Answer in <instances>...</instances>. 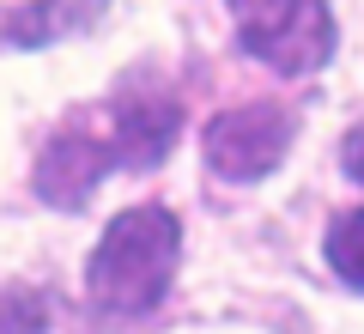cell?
I'll return each mask as SVG.
<instances>
[{
  "mask_svg": "<svg viewBox=\"0 0 364 334\" xmlns=\"http://www.w3.org/2000/svg\"><path fill=\"white\" fill-rule=\"evenodd\" d=\"M182 256V225L170 207L146 201L109 219L85 261V298L97 316H146L170 292V273Z\"/></svg>",
  "mask_w": 364,
  "mask_h": 334,
  "instance_id": "cell-1",
  "label": "cell"
},
{
  "mask_svg": "<svg viewBox=\"0 0 364 334\" xmlns=\"http://www.w3.org/2000/svg\"><path fill=\"white\" fill-rule=\"evenodd\" d=\"M237 19V43L261 67L286 79L322 73L334 55V13L328 0H225Z\"/></svg>",
  "mask_w": 364,
  "mask_h": 334,
  "instance_id": "cell-2",
  "label": "cell"
},
{
  "mask_svg": "<svg viewBox=\"0 0 364 334\" xmlns=\"http://www.w3.org/2000/svg\"><path fill=\"white\" fill-rule=\"evenodd\" d=\"M291 134H298V116L286 103H273V98L231 103L207 122V170L219 182H261L291 152Z\"/></svg>",
  "mask_w": 364,
  "mask_h": 334,
  "instance_id": "cell-3",
  "label": "cell"
},
{
  "mask_svg": "<svg viewBox=\"0 0 364 334\" xmlns=\"http://www.w3.org/2000/svg\"><path fill=\"white\" fill-rule=\"evenodd\" d=\"M91 116L104 128L109 152H116V170H152L170 158L182 128V103L170 91L152 85H128V91H109L104 103H91Z\"/></svg>",
  "mask_w": 364,
  "mask_h": 334,
  "instance_id": "cell-4",
  "label": "cell"
},
{
  "mask_svg": "<svg viewBox=\"0 0 364 334\" xmlns=\"http://www.w3.org/2000/svg\"><path fill=\"white\" fill-rule=\"evenodd\" d=\"M109 170H116V158H109L104 128L91 122V110H79V116L61 122V128H55V140L43 146L31 189H37L49 207H85Z\"/></svg>",
  "mask_w": 364,
  "mask_h": 334,
  "instance_id": "cell-5",
  "label": "cell"
},
{
  "mask_svg": "<svg viewBox=\"0 0 364 334\" xmlns=\"http://www.w3.org/2000/svg\"><path fill=\"white\" fill-rule=\"evenodd\" d=\"M109 0H18V6H0V43H18V49H43L55 37H73V31L97 25Z\"/></svg>",
  "mask_w": 364,
  "mask_h": 334,
  "instance_id": "cell-6",
  "label": "cell"
},
{
  "mask_svg": "<svg viewBox=\"0 0 364 334\" xmlns=\"http://www.w3.org/2000/svg\"><path fill=\"white\" fill-rule=\"evenodd\" d=\"M322 256H328V268H334L346 286L364 292V207H352V213H340L334 225H328Z\"/></svg>",
  "mask_w": 364,
  "mask_h": 334,
  "instance_id": "cell-7",
  "label": "cell"
},
{
  "mask_svg": "<svg viewBox=\"0 0 364 334\" xmlns=\"http://www.w3.org/2000/svg\"><path fill=\"white\" fill-rule=\"evenodd\" d=\"M0 334H43V298L31 286H0Z\"/></svg>",
  "mask_w": 364,
  "mask_h": 334,
  "instance_id": "cell-8",
  "label": "cell"
},
{
  "mask_svg": "<svg viewBox=\"0 0 364 334\" xmlns=\"http://www.w3.org/2000/svg\"><path fill=\"white\" fill-rule=\"evenodd\" d=\"M340 158H346V170L364 182V128H352L346 140H340Z\"/></svg>",
  "mask_w": 364,
  "mask_h": 334,
  "instance_id": "cell-9",
  "label": "cell"
}]
</instances>
